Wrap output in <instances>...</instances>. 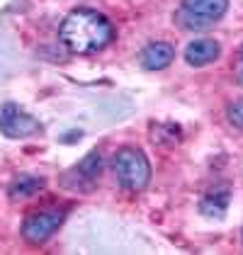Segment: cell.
<instances>
[{"mask_svg": "<svg viewBox=\"0 0 243 255\" xmlns=\"http://www.w3.org/2000/svg\"><path fill=\"white\" fill-rule=\"evenodd\" d=\"M115 37L112 22L98 10H73L61 24V41L71 54H95Z\"/></svg>", "mask_w": 243, "mask_h": 255, "instance_id": "cell-1", "label": "cell"}, {"mask_svg": "<svg viewBox=\"0 0 243 255\" xmlns=\"http://www.w3.org/2000/svg\"><path fill=\"white\" fill-rule=\"evenodd\" d=\"M112 170L115 177L122 187L131 190V192H139L148 185L151 180V165L139 148H120L115 158H112Z\"/></svg>", "mask_w": 243, "mask_h": 255, "instance_id": "cell-2", "label": "cell"}, {"mask_svg": "<svg viewBox=\"0 0 243 255\" xmlns=\"http://www.w3.org/2000/svg\"><path fill=\"white\" fill-rule=\"evenodd\" d=\"M226 7H229V0H182L175 22L182 29L202 32V29H209V24H214L222 17Z\"/></svg>", "mask_w": 243, "mask_h": 255, "instance_id": "cell-3", "label": "cell"}, {"mask_svg": "<svg viewBox=\"0 0 243 255\" xmlns=\"http://www.w3.org/2000/svg\"><path fill=\"white\" fill-rule=\"evenodd\" d=\"M0 131L10 138H27L41 131V124L37 117L20 110L15 102H5L0 107Z\"/></svg>", "mask_w": 243, "mask_h": 255, "instance_id": "cell-4", "label": "cell"}, {"mask_svg": "<svg viewBox=\"0 0 243 255\" xmlns=\"http://www.w3.org/2000/svg\"><path fill=\"white\" fill-rule=\"evenodd\" d=\"M63 216L66 214L59 212V209H41V212L29 214L24 219V224H22L24 241H27V243H34V246L46 243L51 236L59 231V226L63 224Z\"/></svg>", "mask_w": 243, "mask_h": 255, "instance_id": "cell-5", "label": "cell"}, {"mask_svg": "<svg viewBox=\"0 0 243 255\" xmlns=\"http://www.w3.org/2000/svg\"><path fill=\"white\" fill-rule=\"evenodd\" d=\"M100 170H102V158L98 151H93V153H88V156L83 158L76 168L66 170L63 177H61V182L68 190H90L98 182Z\"/></svg>", "mask_w": 243, "mask_h": 255, "instance_id": "cell-6", "label": "cell"}, {"mask_svg": "<svg viewBox=\"0 0 243 255\" xmlns=\"http://www.w3.org/2000/svg\"><path fill=\"white\" fill-rule=\"evenodd\" d=\"M219 54H222L219 41H214V39H195L192 44H187V49H185V61H187L190 66L200 68V66H207V63L217 61L219 59Z\"/></svg>", "mask_w": 243, "mask_h": 255, "instance_id": "cell-7", "label": "cell"}, {"mask_svg": "<svg viewBox=\"0 0 243 255\" xmlns=\"http://www.w3.org/2000/svg\"><path fill=\"white\" fill-rule=\"evenodd\" d=\"M173 59H175V49L168 41H153L143 49L141 54L143 68H148V71H163L173 63Z\"/></svg>", "mask_w": 243, "mask_h": 255, "instance_id": "cell-8", "label": "cell"}, {"mask_svg": "<svg viewBox=\"0 0 243 255\" xmlns=\"http://www.w3.org/2000/svg\"><path fill=\"white\" fill-rule=\"evenodd\" d=\"M229 199H231L229 187H217L214 192H209V195L204 197L202 214L214 216V219H222V216L226 214V209H229Z\"/></svg>", "mask_w": 243, "mask_h": 255, "instance_id": "cell-9", "label": "cell"}, {"mask_svg": "<svg viewBox=\"0 0 243 255\" xmlns=\"http://www.w3.org/2000/svg\"><path fill=\"white\" fill-rule=\"evenodd\" d=\"M44 187V177L37 175H20L10 182V197L12 199H24V197L37 195Z\"/></svg>", "mask_w": 243, "mask_h": 255, "instance_id": "cell-10", "label": "cell"}, {"mask_svg": "<svg viewBox=\"0 0 243 255\" xmlns=\"http://www.w3.org/2000/svg\"><path fill=\"white\" fill-rule=\"evenodd\" d=\"M226 115H229V122H231V124H236V127H241V129H243V100H239V102H231Z\"/></svg>", "mask_w": 243, "mask_h": 255, "instance_id": "cell-11", "label": "cell"}, {"mask_svg": "<svg viewBox=\"0 0 243 255\" xmlns=\"http://www.w3.org/2000/svg\"><path fill=\"white\" fill-rule=\"evenodd\" d=\"M239 83L243 85V68H241V73H239Z\"/></svg>", "mask_w": 243, "mask_h": 255, "instance_id": "cell-12", "label": "cell"}, {"mask_svg": "<svg viewBox=\"0 0 243 255\" xmlns=\"http://www.w3.org/2000/svg\"><path fill=\"white\" fill-rule=\"evenodd\" d=\"M241 56H243V49H241Z\"/></svg>", "mask_w": 243, "mask_h": 255, "instance_id": "cell-13", "label": "cell"}, {"mask_svg": "<svg viewBox=\"0 0 243 255\" xmlns=\"http://www.w3.org/2000/svg\"><path fill=\"white\" fill-rule=\"evenodd\" d=\"M241 238H243V234H241Z\"/></svg>", "mask_w": 243, "mask_h": 255, "instance_id": "cell-14", "label": "cell"}]
</instances>
